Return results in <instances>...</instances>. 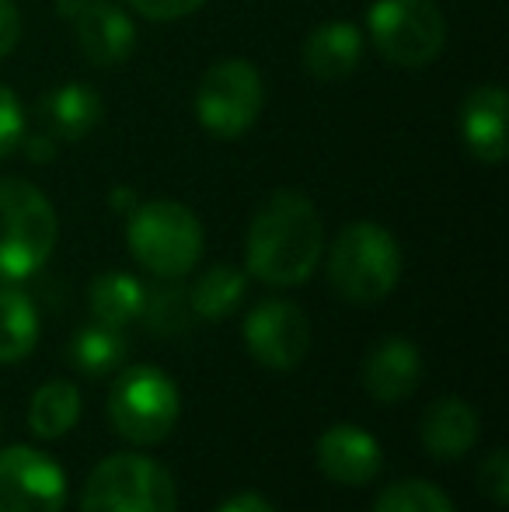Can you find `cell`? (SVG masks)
Listing matches in <instances>:
<instances>
[{"mask_svg":"<svg viewBox=\"0 0 509 512\" xmlns=\"http://www.w3.org/2000/svg\"><path fill=\"white\" fill-rule=\"evenodd\" d=\"M325 255V227L304 192L276 189L255 209L245 241L248 272L265 286H300Z\"/></svg>","mask_w":509,"mask_h":512,"instance_id":"cell-1","label":"cell"},{"mask_svg":"<svg viewBox=\"0 0 509 512\" xmlns=\"http://www.w3.org/2000/svg\"><path fill=\"white\" fill-rule=\"evenodd\" d=\"M401 279V248L381 223L356 220L328 248V283L356 307L381 304Z\"/></svg>","mask_w":509,"mask_h":512,"instance_id":"cell-2","label":"cell"},{"mask_svg":"<svg viewBox=\"0 0 509 512\" xmlns=\"http://www.w3.org/2000/svg\"><path fill=\"white\" fill-rule=\"evenodd\" d=\"M126 244L133 258L157 279H182L203 258V223L175 199L136 203L126 223Z\"/></svg>","mask_w":509,"mask_h":512,"instance_id":"cell-3","label":"cell"},{"mask_svg":"<svg viewBox=\"0 0 509 512\" xmlns=\"http://www.w3.org/2000/svg\"><path fill=\"white\" fill-rule=\"evenodd\" d=\"M60 237L46 192L25 178H0V279H28L49 262Z\"/></svg>","mask_w":509,"mask_h":512,"instance_id":"cell-4","label":"cell"},{"mask_svg":"<svg viewBox=\"0 0 509 512\" xmlns=\"http://www.w3.org/2000/svg\"><path fill=\"white\" fill-rule=\"evenodd\" d=\"M81 512H178L175 478L147 453H112L84 481Z\"/></svg>","mask_w":509,"mask_h":512,"instance_id":"cell-5","label":"cell"},{"mask_svg":"<svg viewBox=\"0 0 509 512\" xmlns=\"http://www.w3.org/2000/svg\"><path fill=\"white\" fill-rule=\"evenodd\" d=\"M182 394L175 380L157 366H129L112 380L109 422L126 443L157 446L175 432Z\"/></svg>","mask_w":509,"mask_h":512,"instance_id":"cell-6","label":"cell"},{"mask_svg":"<svg viewBox=\"0 0 509 512\" xmlns=\"http://www.w3.org/2000/svg\"><path fill=\"white\" fill-rule=\"evenodd\" d=\"M374 49L391 67H429L447 46V18L436 0H374L367 11Z\"/></svg>","mask_w":509,"mask_h":512,"instance_id":"cell-7","label":"cell"},{"mask_svg":"<svg viewBox=\"0 0 509 512\" xmlns=\"http://www.w3.org/2000/svg\"><path fill=\"white\" fill-rule=\"evenodd\" d=\"M265 105L262 74L248 60H217L196 88V119L217 140H238L258 122Z\"/></svg>","mask_w":509,"mask_h":512,"instance_id":"cell-8","label":"cell"},{"mask_svg":"<svg viewBox=\"0 0 509 512\" xmlns=\"http://www.w3.org/2000/svg\"><path fill=\"white\" fill-rule=\"evenodd\" d=\"M67 474L35 446L0 450V512H63Z\"/></svg>","mask_w":509,"mask_h":512,"instance_id":"cell-9","label":"cell"},{"mask_svg":"<svg viewBox=\"0 0 509 512\" xmlns=\"http://www.w3.org/2000/svg\"><path fill=\"white\" fill-rule=\"evenodd\" d=\"M245 345L265 370H293L311 352V321L290 300H262L245 317Z\"/></svg>","mask_w":509,"mask_h":512,"instance_id":"cell-10","label":"cell"},{"mask_svg":"<svg viewBox=\"0 0 509 512\" xmlns=\"http://www.w3.org/2000/svg\"><path fill=\"white\" fill-rule=\"evenodd\" d=\"M60 18L74 25L77 46L95 67H119L133 56L136 28L112 0H56Z\"/></svg>","mask_w":509,"mask_h":512,"instance_id":"cell-11","label":"cell"},{"mask_svg":"<svg viewBox=\"0 0 509 512\" xmlns=\"http://www.w3.org/2000/svg\"><path fill=\"white\" fill-rule=\"evenodd\" d=\"M314 460H318V471L328 481L346 488H363L381 474L384 450L374 439V432H367L363 425L339 422V425H328L318 436Z\"/></svg>","mask_w":509,"mask_h":512,"instance_id":"cell-12","label":"cell"},{"mask_svg":"<svg viewBox=\"0 0 509 512\" xmlns=\"http://www.w3.org/2000/svg\"><path fill=\"white\" fill-rule=\"evenodd\" d=\"M422 380V356L408 338L387 335L363 359V391L381 405L412 398Z\"/></svg>","mask_w":509,"mask_h":512,"instance_id":"cell-13","label":"cell"},{"mask_svg":"<svg viewBox=\"0 0 509 512\" xmlns=\"http://www.w3.org/2000/svg\"><path fill=\"white\" fill-rule=\"evenodd\" d=\"M102 95L81 81L49 88L35 105V119H39L42 133L53 136L56 143H77L102 122Z\"/></svg>","mask_w":509,"mask_h":512,"instance_id":"cell-14","label":"cell"},{"mask_svg":"<svg viewBox=\"0 0 509 512\" xmlns=\"http://www.w3.org/2000/svg\"><path fill=\"white\" fill-rule=\"evenodd\" d=\"M461 136L471 157L482 164L506 161V91L499 84H482L461 105Z\"/></svg>","mask_w":509,"mask_h":512,"instance_id":"cell-15","label":"cell"},{"mask_svg":"<svg viewBox=\"0 0 509 512\" xmlns=\"http://www.w3.org/2000/svg\"><path fill=\"white\" fill-rule=\"evenodd\" d=\"M482 436V418L464 398H436L426 408L419 425V439L426 446V453H433L436 460H461L464 453H471V446Z\"/></svg>","mask_w":509,"mask_h":512,"instance_id":"cell-16","label":"cell"},{"mask_svg":"<svg viewBox=\"0 0 509 512\" xmlns=\"http://www.w3.org/2000/svg\"><path fill=\"white\" fill-rule=\"evenodd\" d=\"M304 70L318 81H342L363 60V32L353 21H325L304 39Z\"/></svg>","mask_w":509,"mask_h":512,"instance_id":"cell-17","label":"cell"},{"mask_svg":"<svg viewBox=\"0 0 509 512\" xmlns=\"http://www.w3.org/2000/svg\"><path fill=\"white\" fill-rule=\"evenodd\" d=\"M39 345V310L18 286H0V366L21 363Z\"/></svg>","mask_w":509,"mask_h":512,"instance_id":"cell-18","label":"cell"},{"mask_svg":"<svg viewBox=\"0 0 509 512\" xmlns=\"http://www.w3.org/2000/svg\"><path fill=\"white\" fill-rule=\"evenodd\" d=\"M77 418H81V391L70 380H49L32 394L28 429L39 439H46V443L67 436L77 425Z\"/></svg>","mask_w":509,"mask_h":512,"instance_id":"cell-19","label":"cell"},{"mask_svg":"<svg viewBox=\"0 0 509 512\" xmlns=\"http://www.w3.org/2000/svg\"><path fill=\"white\" fill-rule=\"evenodd\" d=\"M143 290L140 283L129 272H102V276L91 283L88 290V304L98 324H109V328H126V324L140 321V307H143Z\"/></svg>","mask_w":509,"mask_h":512,"instance_id":"cell-20","label":"cell"},{"mask_svg":"<svg viewBox=\"0 0 509 512\" xmlns=\"http://www.w3.org/2000/svg\"><path fill=\"white\" fill-rule=\"evenodd\" d=\"M129 356V342L123 328H109V324H84L74 338H70V363L84 373V377H109Z\"/></svg>","mask_w":509,"mask_h":512,"instance_id":"cell-21","label":"cell"},{"mask_svg":"<svg viewBox=\"0 0 509 512\" xmlns=\"http://www.w3.org/2000/svg\"><path fill=\"white\" fill-rule=\"evenodd\" d=\"M248 293V276L234 265H213L189 286L192 314L203 321H224L241 307Z\"/></svg>","mask_w":509,"mask_h":512,"instance_id":"cell-22","label":"cell"},{"mask_svg":"<svg viewBox=\"0 0 509 512\" xmlns=\"http://www.w3.org/2000/svg\"><path fill=\"white\" fill-rule=\"evenodd\" d=\"M192 304H189V290H185L178 279H161L157 286L143 290V307H140V321L150 335L157 338H175L185 335L192 328Z\"/></svg>","mask_w":509,"mask_h":512,"instance_id":"cell-23","label":"cell"},{"mask_svg":"<svg viewBox=\"0 0 509 512\" xmlns=\"http://www.w3.org/2000/svg\"><path fill=\"white\" fill-rule=\"evenodd\" d=\"M374 512H457L440 485L422 478H405L387 485L374 502Z\"/></svg>","mask_w":509,"mask_h":512,"instance_id":"cell-24","label":"cell"},{"mask_svg":"<svg viewBox=\"0 0 509 512\" xmlns=\"http://www.w3.org/2000/svg\"><path fill=\"white\" fill-rule=\"evenodd\" d=\"M478 488L489 502H496L499 509L509 506V453L503 446L489 453L478 467Z\"/></svg>","mask_w":509,"mask_h":512,"instance_id":"cell-25","label":"cell"},{"mask_svg":"<svg viewBox=\"0 0 509 512\" xmlns=\"http://www.w3.org/2000/svg\"><path fill=\"white\" fill-rule=\"evenodd\" d=\"M21 136H25V108L14 98V91L0 84V157L18 150Z\"/></svg>","mask_w":509,"mask_h":512,"instance_id":"cell-26","label":"cell"},{"mask_svg":"<svg viewBox=\"0 0 509 512\" xmlns=\"http://www.w3.org/2000/svg\"><path fill=\"white\" fill-rule=\"evenodd\" d=\"M126 4L147 21H178L196 14L206 0H126Z\"/></svg>","mask_w":509,"mask_h":512,"instance_id":"cell-27","label":"cell"},{"mask_svg":"<svg viewBox=\"0 0 509 512\" xmlns=\"http://www.w3.org/2000/svg\"><path fill=\"white\" fill-rule=\"evenodd\" d=\"M21 39V14L14 7V0H0V60L14 53Z\"/></svg>","mask_w":509,"mask_h":512,"instance_id":"cell-28","label":"cell"},{"mask_svg":"<svg viewBox=\"0 0 509 512\" xmlns=\"http://www.w3.org/2000/svg\"><path fill=\"white\" fill-rule=\"evenodd\" d=\"M217 512H279L269 499H262L258 492H238L224 502Z\"/></svg>","mask_w":509,"mask_h":512,"instance_id":"cell-29","label":"cell"},{"mask_svg":"<svg viewBox=\"0 0 509 512\" xmlns=\"http://www.w3.org/2000/svg\"><path fill=\"white\" fill-rule=\"evenodd\" d=\"M18 147H25L28 161H53V154H56V147H60V143H56L53 136H46V133H32V136H21Z\"/></svg>","mask_w":509,"mask_h":512,"instance_id":"cell-30","label":"cell"},{"mask_svg":"<svg viewBox=\"0 0 509 512\" xmlns=\"http://www.w3.org/2000/svg\"><path fill=\"white\" fill-rule=\"evenodd\" d=\"M109 206H112V209H123V213H133V209H136V196H133V189H112Z\"/></svg>","mask_w":509,"mask_h":512,"instance_id":"cell-31","label":"cell"}]
</instances>
